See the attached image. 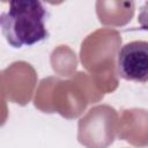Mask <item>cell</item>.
I'll return each mask as SVG.
<instances>
[{
    "label": "cell",
    "instance_id": "7a4b0ae2",
    "mask_svg": "<svg viewBox=\"0 0 148 148\" xmlns=\"http://www.w3.org/2000/svg\"><path fill=\"white\" fill-rule=\"evenodd\" d=\"M117 72L124 80L148 82V42L133 40L123 45L117 54Z\"/></svg>",
    "mask_w": 148,
    "mask_h": 148
},
{
    "label": "cell",
    "instance_id": "3957f363",
    "mask_svg": "<svg viewBox=\"0 0 148 148\" xmlns=\"http://www.w3.org/2000/svg\"><path fill=\"white\" fill-rule=\"evenodd\" d=\"M138 22L142 30L148 31V1L141 6L140 13L138 15Z\"/></svg>",
    "mask_w": 148,
    "mask_h": 148
},
{
    "label": "cell",
    "instance_id": "6da1fadb",
    "mask_svg": "<svg viewBox=\"0 0 148 148\" xmlns=\"http://www.w3.org/2000/svg\"><path fill=\"white\" fill-rule=\"evenodd\" d=\"M46 17V8L40 1H10L0 17L2 35L14 49L31 46L49 37L45 27Z\"/></svg>",
    "mask_w": 148,
    "mask_h": 148
}]
</instances>
